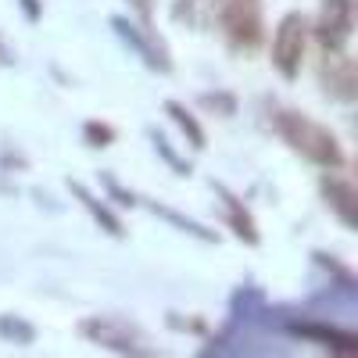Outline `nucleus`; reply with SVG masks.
<instances>
[{"label":"nucleus","mask_w":358,"mask_h":358,"mask_svg":"<svg viewBox=\"0 0 358 358\" xmlns=\"http://www.w3.org/2000/svg\"><path fill=\"white\" fill-rule=\"evenodd\" d=\"M273 122H276V133L301 158H308V162H315L322 169H344V162H348L344 158V147L337 143V136L326 129V126L312 122V118L301 115V111H287V108H280L273 115Z\"/></svg>","instance_id":"nucleus-1"},{"label":"nucleus","mask_w":358,"mask_h":358,"mask_svg":"<svg viewBox=\"0 0 358 358\" xmlns=\"http://www.w3.org/2000/svg\"><path fill=\"white\" fill-rule=\"evenodd\" d=\"M305 40H308V22L301 11H287L276 25L273 36V69L283 79H297L301 76V62H305Z\"/></svg>","instance_id":"nucleus-2"},{"label":"nucleus","mask_w":358,"mask_h":358,"mask_svg":"<svg viewBox=\"0 0 358 358\" xmlns=\"http://www.w3.org/2000/svg\"><path fill=\"white\" fill-rule=\"evenodd\" d=\"M355 29V0H322L319 18H315V40L326 54H341L351 40Z\"/></svg>","instance_id":"nucleus-3"},{"label":"nucleus","mask_w":358,"mask_h":358,"mask_svg":"<svg viewBox=\"0 0 358 358\" xmlns=\"http://www.w3.org/2000/svg\"><path fill=\"white\" fill-rule=\"evenodd\" d=\"M222 25L233 47H258L262 43V4L258 0H222Z\"/></svg>","instance_id":"nucleus-4"},{"label":"nucleus","mask_w":358,"mask_h":358,"mask_svg":"<svg viewBox=\"0 0 358 358\" xmlns=\"http://www.w3.org/2000/svg\"><path fill=\"white\" fill-rule=\"evenodd\" d=\"M322 197H326V204L337 212V219L348 226V229H355L358 226V201H355V187H351V179H344V176H334V169H330V176H322Z\"/></svg>","instance_id":"nucleus-5"},{"label":"nucleus","mask_w":358,"mask_h":358,"mask_svg":"<svg viewBox=\"0 0 358 358\" xmlns=\"http://www.w3.org/2000/svg\"><path fill=\"white\" fill-rule=\"evenodd\" d=\"M79 330H83V337H90V341L101 344V348H111V351H118V355H136V351H140L136 341H133V334H126L122 326L111 322V319L94 315V319H86Z\"/></svg>","instance_id":"nucleus-6"},{"label":"nucleus","mask_w":358,"mask_h":358,"mask_svg":"<svg viewBox=\"0 0 358 358\" xmlns=\"http://www.w3.org/2000/svg\"><path fill=\"white\" fill-rule=\"evenodd\" d=\"M111 25L118 29V36H122V40L143 57V65H147V69H158V72H169V69H172V65H169V57H165V50L147 40V36L140 33V25H133L129 18H118V15L111 18Z\"/></svg>","instance_id":"nucleus-7"},{"label":"nucleus","mask_w":358,"mask_h":358,"mask_svg":"<svg viewBox=\"0 0 358 358\" xmlns=\"http://www.w3.org/2000/svg\"><path fill=\"white\" fill-rule=\"evenodd\" d=\"M290 334L305 337V341H315L322 348H334V351H355L358 348V337L355 334H344V330H334V326H315V322H294Z\"/></svg>","instance_id":"nucleus-8"},{"label":"nucleus","mask_w":358,"mask_h":358,"mask_svg":"<svg viewBox=\"0 0 358 358\" xmlns=\"http://www.w3.org/2000/svg\"><path fill=\"white\" fill-rule=\"evenodd\" d=\"M72 194L79 197V204L86 208L90 215H94V222H97L104 233H111V236H126V229H122V219H118V215L111 212V208H108L104 201H97V197L90 194L83 183H72Z\"/></svg>","instance_id":"nucleus-9"},{"label":"nucleus","mask_w":358,"mask_h":358,"mask_svg":"<svg viewBox=\"0 0 358 358\" xmlns=\"http://www.w3.org/2000/svg\"><path fill=\"white\" fill-rule=\"evenodd\" d=\"M322 83H326V90H334V94H337L341 101H351V97H355V65L344 57V50L330 57V65H326Z\"/></svg>","instance_id":"nucleus-10"},{"label":"nucleus","mask_w":358,"mask_h":358,"mask_svg":"<svg viewBox=\"0 0 358 358\" xmlns=\"http://www.w3.org/2000/svg\"><path fill=\"white\" fill-rule=\"evenodd\" d=\"M219 194H222V201H226V219H229V226H233V233L241 236L244 244H258V229H255V219H251V212L236 201L229 190H222V187H215Z\"/></svg>","instance_id":"nucleus-11"},{"label":"nucleus","mask_w":358,"mask_h":358,"mask_svg":"<svg viewBox=\"0 0 358 358\" xmlns=\"http://www.w3.org/2000/svg\"><path fill=\"white\" fill-rule=\"evenodd\" d=\"M165 111L172 115V122L179 126V129H183L187 133V140H190V147H194V151H204V129H201V122H197V118L183 108V104H179V101H169L165 104Z\"/></svg>","instance_id":"nucleus-12"},{"label":"nucleus","mask_w":358,"mask_h":358,"mask_svg":"<svg viewBox=\"0 0 358 358\" xmlns=\"http://www.w3.org/2000/svg\"><path fill=\"white\" fill-rule=\"evenodd\" d=\"M151 212L155 215H162L165 222H172V226H179V229H183V233H190V236H197V241H219V233H212V229H204L201 222H194V219H183V215H176L172 212V208H165V204H151Z\"/></svg>","instance_id":"nucleus-13"},{"label":"nucleus","mask_w":358,"mask_h":358,"mask_svg":"<svg viewBox=\"0 0 358 358\" xmlns=\"http://www.w3.org/2000/svg\"><path fill=\"white\" fill-rule=\"evenodd\" d=\"M0 334H4L8 341H15V344H33L36 341V326L18 319V315H0Z\"/></svg>","instance_id":"nucleus-14"},{"label":"nucleus","mask_w":358,"mask_h":358,"mask_svg":"<svg viewBox=\"0 0 358 358\" xmlns=\"http://www.w3.org/2000/svg\"><path fill=\"white\" fill-rule=\"evenodd\" d=\"M83 140L90 147H111L115 143V129L108 122H97V118H90V122L83 126Z\"/></svg>","instance_id":"nucleus-15"},{"label":"nucleus","mask_w":358,"mask_h":358,"mask_svg":"<svg viewBox=\"0 0 358 358\" xmlns=\"http://www.w3.org/2000/svg\"><path fill=\"white\" fill-rule=\"evenodd\" d=\"M151 140H155V151H158V155H162V158H165V162H169V165H172V169H176L179 176H190V165L176 158V151L169 147V140H165L162 133H151Z\"/></svg>","instance_id":"nucleus-16"},{"label":"nucleus","mask_w":358,"mask_h":358,"mask_svg":"<svg viewBox=\"0 0 358 358\" xmlns=\"http://www.w3.org/2000/svg\"><path fill=\"white\" fill-rule=\"evenodd\" d=\"M201 104H204V108H219L222 115H233V111H236V101H233L229 94H204Z\"/></svg>","instance_id":"nucleus-17"},{"label":"nucleus","mask_w":358,"mask_h":358,"mask_svg":"<svg viewBox=\"0 0 358 358\" xmlns=\"http://www.w3.org/2000/svg\"><path fill=\"white\" fill-rule=\"evenodd\" d=\"M104 187H108V194H111L118 204H129V208L136 204V201H133V194H126V190H122V187H118L115 179H111V176H104Z\"/></svg>","instance_id":"nucleus-18"},{"label":"nucleus","mask_w":358,"mask_h":358,"mask_svg":"<svg viewBox=\"0 0 358 358\" xmlns=\"http://www.w3.org/2000/svg\"><path fill=\"white\" fill-rule=\"evenodd\" d=\"M18 8L25 11L29 22H40L43 18V4H40V0H18Z\"/></svg>","instance_id":"nucleus-19"},{"label":"nucleus","mask_w":358,"mask_h":358,"mask_svg":"<svg viewBox=\"0 0 358 358\" xmlns=\"http://www.w3.org/2000/svg\"><path fill=\"white\" fill-rule=\"evenodd\" d=\"M129 4L136 8V15L143 18V29L151 25V0H129Z\"/></svg>","instance_id":"nucleus-20"}]
</instances>
